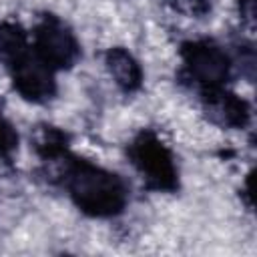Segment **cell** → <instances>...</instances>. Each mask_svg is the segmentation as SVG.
<instances>
[{
    "mask_svg": "<svg viewBox=\"0 0 257 257\" xmlns=\"http://www.w3.org/2000/svg\"><path fill=\"white\" fill-rule=\"evenodd\" d=\"M64 185L72 203L90 217H114L126 205V185L122 179L82 159L66 163Z\"/></svg>",
    "mask_w": 257,
    "mask_h": 257,
    "instance_id": "cell-1",
    "label": "cell"
},
{
    "mask_svg": "<svg viewBox=\"0 0 257 257\" xmlns=\"http://www.w3.org/2000/svg\"><path fill=\"white\" fill-rule=\"evenodd\" d=\"M237 4H239L241 16L251 24L253 22V16H255V0H237Z\"/></svg>",
    "mask_w": 257,
    "mask_h": 257,
    "instance_id": "cell-11",
    "label": "cell"
},
{
    "mask_svg": "<svg viewBox=\"0 0 257 257\" xmlns=\"http://www.w3.org/2000/svg\"><path fill=\"white\" fill-rule=\"evenodd\" d=\"M30 143L40 159L58 161V159L66 157L68 135L52 124H38L30 135Z\"/></svg>",
    "mask_w": 257,
    "mask_h": 257,
    "instance_id": "cell-8",
    "label": "cell"
},
{
    "mask_svg": "<svg viewBox=\"0 0 257 257\" xmlns=\"http://www.w3.org/2000/svg\"><path fill=\"white\" fill-rule=\"evenodd\" d=\"M181 58L189 78H193L201 86V90L223 86L231 74L229 56L211 40L185 42L181 46Z\"/></svg>",
    "mask_w": 257,
    "mask_h": 257,
    "instance_id": "cell-3",
    "label": "cell"
},
{
    "mask_svg": "<svg viewBox=\"0 0 257 257\" xmlns=\"http://www.w3.org/2000/svg\"><path fill=\"white\" fill-rule=\"evenodd\" d=\"M6 66L10 70L12 84L22 98L30 102H44L54 94L56 82L52 68L32 48H28L24 54H20Z\"/></svg>",
    "mask_w": 257,
    "mask_h": 257,
    "instance_id": "cell-5",
    "label": "cell"
},
{
    "mask_svg": "<svg viewBox=\"0 0 257 257\" xmlns=\"http://www.w3.org/2000/svg\"><path fill=\"white\" fill-rule=\"evenodd\" d=\"M30 48L26 32L16 22H2L0 24V58L10 64L20 54H24Z\"/></svg>",
    "mask_w": 257,
    "mask_h": 257,
    "instance_id": "cell-9",
    "label": "cell"
},
{
    "mask_svg": "<svg viewBox=\"0 0 257 257\" xmlns=\"http://www.w3.org/2000/svg\"><path fill=\"white\" fill-rule=\"evenodd\" d=\"M16 151H18V133L6 118L0 116V157L10 163Z\"/></svg>",
    "mask_w": 257,
    "mask_h": 257,
    "instance_id": "cell-10",
    "label": "cell"
},
{
    "mask_svg": "<svg viewBox=\"0 0 257 257\" xmlns=\"http://www.w3.org/2000/svg\"><path fill=\"white\" fill-rule=\"evenodd\" d=\"M104 62H106V68L110 72V76L114 78V82L124 90V92H133L137 88H141L143 84V70L137 62V58L116 46V48H110L106 54H104Z\"/></svg>",
    "mask_w": 257,
    "mask_h": 257,
    "instance_id": "cell-7",
    "label": "cell"
},
{
    "mask_svg": "<svg viewBox=\"0 0 257 257\" xmlns=\"http://www.w3.org/2000/svg\"><path fill=\"white\" fill-rule=\"evenodd\" d=\"M34 52L52 70L70 68L80 56V46L74 34L60 20L46 16L34 30Z\"/></svg>",
    "mask_w": 257,
    "mask_h": 257,
    "instance_id": "cell-4",
    "label": "cell"
},
{
    "mask_svg": "<svg viewBox=\"0 0 257 257\" xmlns=\"http://www.w3.org/2000/svg\"><path fill=\"white\" fill-rule=\"evenodd\" d=\"M128 159L147 187L157 191H175L179 187L173 153L153 131H143L133 139L128 145Z\"/></svg>",
    "mask_w": 257,
    "mask_h": 257,
    "instance_id": "cell-2",
    "label": "cell"
},
{
    "mask_svg": "<svg viewBox=\"0 0 257 257\" xmlns=\"http://www.w3.org/2000/svg\"><path fill=\"white\" fill-rule=\"evenodd\" d=\"M173 2H181V4L189 6L191 12H205L209 8V2L207 0H173Z\"/></svg>",
    "mask_w": 257,
    "mask_h": 257,
    "instance_id": "cell-12",
    "label": "cell"
},
{
    "mask_svg": "<svg viewBox=\"0 0 257 257\" xmlns=\"http://www.w3.org/2000/svg\"><path fill=\"white\" fill-rule=\"evenodd\" d=\"M203 94V106L207 116L223 126V128H243L249 122L251 110L249 104L235 92L217 86V88H205L201 90Z\"/></svg>",
    "mask_w": 257,
    "mask_h": 257,
    "instance_id": "cell-6",
    "label": "cell"
}]
</instances>
